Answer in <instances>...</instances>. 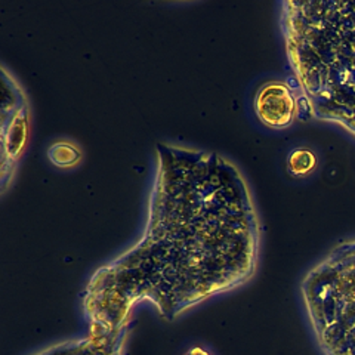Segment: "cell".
Returning a JSON list of instances; mask_svg holds the SVG:
<instances>
[{
  "label": "cell",
  "instance_id": "1",
  "mask_svg": "<svg viewBox=\"0 0 355 355\" xmlns=\"http://www.w3.org/2000/svg\"><path fill=\"white\" fill-rule=\"evenodd\" d=\"M154 157L146 228L82 292L89 329L123 327L142 302L173 321L249 283L258 270L261 220L237 164L171 142H159Z\"/></svg>",
  "mask_w": 355,
  "mask_h": 355
},
{
  "label": "cell",
  "instance_id": "2",
  "mask_svg": "<svg viewBox=\"0 0 355 355\" xmlns=\"http://www.w3.org/2000/svg\"><path fill=\"white\" fill-rule=\"evenodd\" d=\"M299 119L336 125L355 138V2L280 3Z\"/></svg>",
  "mask_w": 355,
  "mask_h": 355
},
{
  "label": "cell",
  "instance_id": "3",
  "mask_svg": "<svg viewBox=\"0 0 355 355\" xmlns=\"http://www.w3.org/2000/svg\"><path fill=\"white\" fill-rule=\"evenodd\" d=\"M309 323L326 355H355V240L311 270L301 286Z\"/></svg>",
  "mask_w": 355,
  "mask_h": 355
},
{
  "label": "cell",
  "instance_id": "4",
  "mask_svg": "<svg viewBox=\"0 0 355 355\" xmlns=\"http://www.w3.org/2000/svg\"><path fill=\"white\" fill-rule=\"evenodd\" d=\"M3 107H2V182L6 185L9 175L14 173L22 151L26 148L30 132V110L24 91L9 76L3 67Z\"/></svg>",
  "mask_w": 355,
  "mask_h": 355
},
{
  "label": "cell",
  "instance_id": "5",
  "mask_svg": "<svg viewBox=\"0 0 355 355\" xmlns=\"http://www.w3.org/2000/svg\"><path fill=\"white\" fill-rule=\"evenodd\" d=\"M254 114L262 125L283 130L299 119V98L288 82L271 80L263 83L253 98Z\"/></svg>",
  "mask_w": 355,
  "mask_h": 355
},
{
  "label": "cell",
  "instance_id": "6",
  "mask_svg": "<svg viewBox=\"0 0 355 355\" xmlns=\"http://www.w3.org/2000/svg\"><path fill=\"white\" fill-rule=\"evenodd\" d=\"M130 323L116 330L89 329L85 338L55 343L33 355H125Z\"/></svg>",
  "mask_w": 355,
  "mask_h": 355
},
{
  "label": "cell",
  "instance_id": "7",
  "mask_svg": "<svg viewBox=\"0 0 355 355\" xmlns=\"http://www.w3.org/2000/svg\"><path fill=\"white\" fill-rule=\"evenodd\" d=\"M318 166V157L309 147H296L287 154L286 169L293 178H305L313 173Z\"/></svg>",
  "mask_w": 355,
  "mask_h": 355
},
{
  "label": "cell",
  "instance_id": "8",
  "mask_svg": "<svg viewBox=\"0 0 355 355\" xmlns=\"http://www.w3.org/2000/svg\"><path fill=\"white\" fill-rule=\"evenodd\" d=\"M49 162L61 169L74 168L82 160V151L77 144L71 141L60 139L52 142L48 148Z\"/></svg>",
  "mask_w": 355,
  "mask_h": 355
},
{
  "label": "cell",
  "instance_id": "9",
  "mask_svg": "<svg viewBox=\"0 0 355 355\" xmlns=\"http://www.w3.org/2000/svg\"><path fill=\"white\" fill-rule=\"evenodd\" d=\"M182 355H212V354L202 347H193L190 349H187Z\"/></svg>",
  "mask_w": 355,
  "mask_h": 355
}]
</instances>
